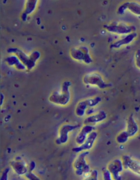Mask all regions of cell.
Segmentation results:
<instances>
[{
  "label": "cell",
  "instance_id": "ba28073f",
  "mask_svg": "<svg viewBox=\"0 0 140 180\" xmlns=\"http://www.w3.org/2000/svg\"><path fill=\"white\" fill-rule=\"evenodd\" d=\"M94 125L85 124L81 128L76 138V142L79 146L85 141L89 134L94 130Z\"/></svg>",
  "mask_w": 140,
  "mask_h": 180
},
{
  "label": "cell",
  "instance_id": "5bb4252c",
  "mask_svg": "<svg viewBox=\"0 0 140 180\" xmlns=\"http://www.w3.org/2000/svg\"><path fill=\"white\" fill-rule=\"evenodd\" d=\"M103 177L104 179L105 180L111 179V178L113 177L111 173L108 169L104 171Z\"/></svg>",
  "mask_w": 140,
  "mask_h": 180
},
{
  "label": "cell",
  "instance_id": "9a60e30c",
  "mask_svg": "<svg viewBox=\"0 0 140 180\" xmlns=\"http://www.w3.org/2000/svg\"><path fill=\"white\" fill-rule=\"evenodd\" d=\"M94 108H90L87 109L85 112V114L89 116L91 115L95 112Z\"/></svg>",
  "mask_w": 140,
  "mask_h": 180
},
{
  "label": "cell",
  "instance_id": "277c9868",
  "mask_svg": "<svg viewBox=\"0 0 140 180\" xmlns=\"http://www.w3.org/2000/svg\"><path fill=\"white\" fill-rule=\"evenodd\" d=\"M75 161L74 166L76 174L81 175L89 172L90 168L86 163L85 158L89 153L88 151L81 152Z\"/></svg>",
  "mask_w": 140,
  "mask_h": 180
},
{
  "label": "cell",
  "instance_id": "8fae6325",
  "mask_svg": "<svg viewBox=\"0 0 140 180\" xmlns=\"http://www.w3.org/2000/svg\"><path fill=\"white\" fill-rule=\"evenodd\" d=\"M138 123L132 116L130 115L127 121L126 129L125 131L130 138L134 137L138 132Z\"/></svg>",
  "mask_w": 140,
  "mask_h": 180
},
{
  "label": "cell",
  "instance_id": "3957f363",
  "mask_svg": "<svg viewBox=\"0 0 140 180\" xmlns=\"http://www.w3.org/2000/svg\"><path fill=\"white\" fill-rule=\"evenodd\" d=\"M102 100L101 97L96 96L80 101L75 107V111L76 115L79 117L83 116L85 114L87 109L90 108H94L99 104Z\"/></svg>",
  "mask_w": 140,
  "mask_h": 180
},
{
  "label": "cell",
  "instance_id": "30bf717a",
  "mask_svg": "<svg viewBox=\"0 0 140 180\" xmlns=\"http://www.w3.org/2000/svg\"><path fill=\"white\" fill-rule=\"evenodd\" d=\"M122 12L128 11L136 16L140 17V4L135 1L125 2L121 6Z\"/></svg>",
  "mask_w": 140,
  "mask_h": 180
},
{
  "label": "cell",
  "instance_id": "7a4b0ae2",
  "mask_svg": "<svg viewBox=\"0 0 140 180\" xmlns=\"http://www.w3.org/2000/svg\"><path fill=\"white\" fill-rule=\"evenodd\" d=\"M83 81L85 85L96 87L100 89H104L110 87V84L106 83L101 75L95 72H89L83 77Z\"/></svg>",
  "mask_w": 140,
  "mask_h": 180
},
{
  "label": "cell",
  "instance_id": "8992f818",
  "mask_svg": "<svg viewBox=\"0 0 140 180\" xmlns=\"http://www.w3.org/2000/svg\"><path fill=\"white\" fill-rule=\"evenodd\" d=\"M97 136V132L93 131L89 134L85 141L82 145L74 148L73 151L75 152L79 153L90 150L93 146Z\"/></svg>",
  "mask_w": 140,
  "mask_h": 180
},
{
  "label": "cell",
  "instance_id": "9c48e42d",
  "mask_svg": "<svg viewBox=\"0 0 140 180\" xmlns=\"http://www.w3.org/2000/svg\"><path fill=\"white\" fill-rule=\"evenodd\" d=\"M124 169L122 159H116L109 163L107 169L111 173L113 178L118 179Z\"/></svg>",
  "mask_w": 140,
  "mask_h": 180
},
{
  "label": "cell",
  "instance_id": "7c38bea8",
  "mask_svg": "<svg viewBox=\"0 0 140 180\" xmlns=\"http://www.w3.org/2000/svg\"><path fill=\"white\" fill-rule=\"evenodd\" d=\"M127 137L130 138L125 131H124L120 133L117 135L116 138V141L119 143H124L128 139Z\"/></svg>",
  "mask_w": 140,
  "mask_h": 180
},
{
  "label": "cell",
  "instance_id": "6da1fadb",
  "mask_svg": "<svg viewBox=\"0 0 140 180\" xmlns=\"http://www.w3.org/2000/svg\"><path fill=\"white\" fill-rule=\"evenodd\" d=\"M71 83L69 81L64 82L62 84L61 91L56 92L52 97V100L55 104L65 106L70 102L71 98L70 88Z\"/></svg>",
  "mask_w": 140,
  "mask_h": 180
},
{
  "label": "cell",
  "instance_id": "52a82bcc",
  "mask_svg": "<svg viewBox=\"0 0 140 180\" xmlns=\"http://www.w3.org/2000/svg\"><path fill=\"white\" fill-rule=\"evenodd\" d=\"M107 118V114L103 110H100L95 113L88 116L85 119L84 124L94 125L104 120Z\"/></svg>",
  "mask_w": 140,
  "mask_h": 180
},
{
  "label": "cell",
  "instance_id": "2e32d148",
  "mask_svg": "<svg viewBox=\"0 0 140 180\" xmlns=\"http://www.w3.org/2000/svg\"><path fill=\"white\" fill-rule=\"evenodd\" d=\"M97 172L96 170H94L90 174V176L92 177V179L97 180Z\"/></svg>",
  "mask_w": 140,
  "mask_h": 180
},
{
  "label": "cell",
  "instance_id": "4fadbf2b",
  "mask_svg": "<svg viewBox=\"0 0 140 180\" xmlns=\"http://www.w3.org/2000/svg\"><path fill=\"white\" fill-rule=\"evenodd\" d=\"M134 62L136 67L140 70V50H137L134 55Z\"/></svg>",
  "mask_w": 140,
  "mask_h": 180
},
{
  "label": "cell",
  "instance_id": "5b68a950",
  "mask_svg": "<svg viewBox=\"0 0 140 180\" xmlns=\"http://www.w3.org/2000/svg\"><path fill=\"white\" fill-rule=\"evenodd\" d=\"M124 168L140 176V160L133 157H126L122 158Z\"/></svg>",
  "mask_w": 140,
  "mask_h": 180
}]
</instances>
